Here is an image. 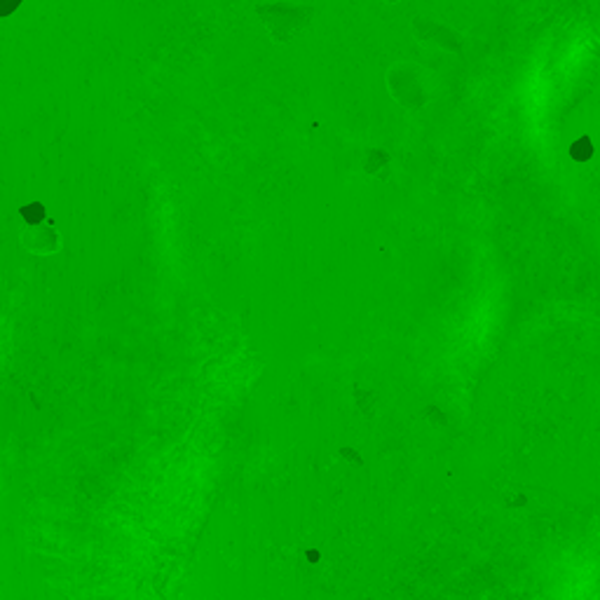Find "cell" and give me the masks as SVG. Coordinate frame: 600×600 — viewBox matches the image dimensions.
I'll list each match as a JSON object with an SVG mask.
<instances>
[{
  "instance_id": "4",
  "label": "cell",
  "mask_w": 600,
  "mask_h": 600,
  "mask_svg": "<svg viewBox=\"0 0 600 600\" xmlns=\"http://www.w3.org/2000/svg\"><path fill=\"white\" fill-rule=\"evenodd\" d=\"M24 216L29 223H36L43 218V207H36V204H33V207H24Z\"/></svg>"
},
{
  "instance_id": "2",
  "label": "cell",
  "mask_w": 600,
  "mask_h": 600,
  "mask_svg": "<svg viewBox=\"0 0 600 600\" xmlns=\"http://www.w3.org/2000/svg\"><path fill=\"white\" fill-rule=\"evenodd\" d=\"M591 153H593V146H591V141L586 139V136H584V139H579L575 146L570 148V155H572V158H575L577 162H586V160L591 158Z\"/></svg>"
},
{
  "instance_id": "3",
  "label": "cell",
  "mask_w": 600,
  "mask_h": 600,
  "mask_svg": "<svg viewBox=\"0 0 600 600\" xmlns=\"http://www.w3.org/2000/svg\"><path fill=\"white\" fill-rule=\"evenodd\" d=\"M24 0H0V17H10Z\"/></svg>"
},
{
  "instance_id": "1",
  "label": "cell",
  "mask_w": 600,
  "mask_h": 600,
  "mask_svg": "<svg viewBox=\"0 0 600 600\" xmlns=\"http://www.w3.org/2000/svg\"><path fill=\"white\" fill-rule=\"evenodd\" d=\"M415 26H418L415 31H418V38H420V40H434L436 45L446 47V50L460 52L458 40H455V36L450 33V29H446V26L429 24L427 19H422V22H415Z\"/></svg>"
}]
</instances>
